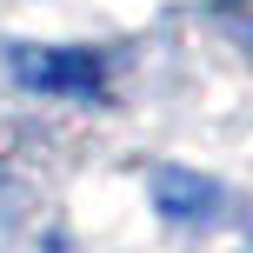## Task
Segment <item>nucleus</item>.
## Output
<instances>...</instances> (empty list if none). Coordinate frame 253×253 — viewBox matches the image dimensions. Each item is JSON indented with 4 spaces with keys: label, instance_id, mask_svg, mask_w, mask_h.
Here are the masks:
<instances>
[{
    "label": "nucleus",
    "instance_id": "nucleus-1",
    "mask_svg": "<svg viewBox=\"0 0 253 253\" xmlns=\"http://www.w3.org/2000/svg\"><path fill=\"white\" fill-rule=\"evenodd\" d=\"M7 67L34 93H74V100L107 93V60L87 47H7Z\"/></svg>",
    "mask_w": 253,
    "mask_h": 253
},
{
    "label": "nucleus",
    "instance_id": "nucleus-2",
    "mask_svg": "<svg viewBox=\"0 0 253 253\" xmlns=\"http://www.w3.org/2000/svg\"><path fill=\"white\" fill-rule=\"evenodd\" d=\"M153 207H160L167 220H180V227H193V220H213L220 213V187L200 180V173L167 167V173H153Z\"/></svg>",
    "mask_w": 253,
    "mask_h": 253
}]
</instances>
